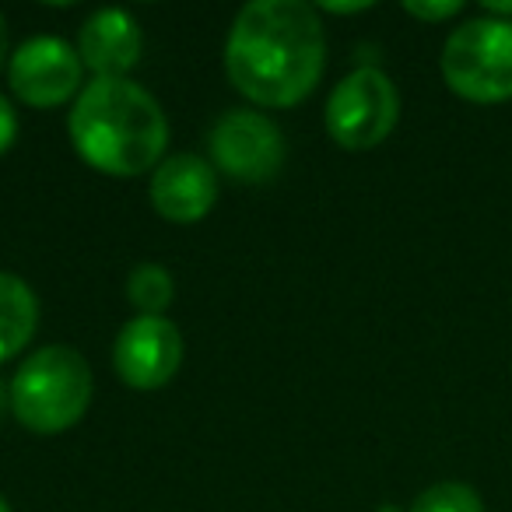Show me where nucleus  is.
I'll return each instance as SVG.
<instances>
[{
  "mask_svg": "<svg viewBox=\"0 0 512 512\" xmlns=\"http://www.w3.org/2000/svg\"><path fill=\"white\" fill-rule=\"evenodd\" d=\"M327 71L323 18L306 0H253L235 15L225 74L253 106L292 109L316 92Z\"/></svg>",
  "mask_w": 512,
  "mask_h": 512,
  "instance_id": "nucleus-1",
  "label": "nucleus"
},
{
  "mask_svg": "<svg viewBox=\"0 0 512 512\" xmlns=\"http://www.w3.org/2000/svg\"><path fill=\"white\" fill-rule=\"evenodd\" d=\"M81 162L113 179H134L165 162L169 120L158 99L130 78H95L67 116Z\"/></svg>",
  "mask_w": 512,
  "mask_h": 512,
  "instance_id": "nucleus-2",
  "label": "nucleus"
},
{
  "mask_svg": "<svg viewBox=\"0 0 512 512\" xmlns=\"http://www.w3.org/2000/svg\"><path fill=\"white\" fill-rule=\"evenodd\" d=\"M8 393L18 425L36 435H60L85 418L95 379L81 351L50 344L18 365Z\"/></svg>",
  "mask_w": 512,
  "mask_h": 512,
  "instance_id": "nucleus-3",
  "label": "nucleus"
},
{
  "mask_svg": "<svg viewBox=\"0 0 512 512\" xmlns=\"http://www.w3.org/2000/svg\"><path fill=\"white\" fill-rule=\"evenodd\" d=\"M442 81L474 106L512 99V22L477 15L449 32L439 57Z\"/></svg>",
  "mask_w": 512,
  "mask_h": 512,
  "instance_id": "nucleus-4",
  "label": "nucleus"
},
{
  "mask_svg": "<svg viewBox=\"0 0 512 512\" xmlns=\"http://www.w3.org/2000/svg\"><path fill=\"white\" fill-rule=\"evenodd\" d=\"M400 92L379 67H358L337 81L327 99V134L344 151H372L397 130Z\"/></svg>",
  "mask_w": 512,
  "mask_h": 512,
  "instance_id": "nucleus-5",
  "label": "nucleus"
},
{
  "mask_svg": "<svg viewBox=\"0 0 512 512\" xmlns=\"http://www.w3.org/2000/svg\"><path fill=\"white\" fill-rule=\"evenodd\" d=\"M211 165L214 172H225L239 183H267L278 176L285 162V137L278 123L267 120L264 113L249 109H232L214 123L211 137Z\"/></svg>",
  "mask_w": 512,
  "mask_h": 512,
  "instance_id": "nucleus-6",
  "label": "nucleus"
},
{
  "mask_svg": "<svg viewBox=\"0 0 512 512\" xmlns=\"http://www.w3.org/2000/svg\"><path fill=\"white\" fill-rule=\"evenodd\" d=\"M78 50L57 36H36L11 53L8 81L18 102L32 109H57L81 95Z\"/></svg>",
  "mask_w": 512,
  "mask_h": 512,
  "instance_id": "nucleus-7",
  "label": "nucleus"
},
{
  "mask_svg": "<svg viewBox=\"0 0 512 512\" xmlns=\"http://www.w3.org/2000/svg\"><path fill=\"white\" fill-rule=\"evenodd\" d=\"M183 365V334L165 316H134L113 344V369L130 390H162Z\"/></svg>",
  "mask_w": 512,
  "mask_h": 512,
  "instance_id": "nucleus-8",
  "label": "nucleus"
},
{
  "mask_svg": "<svg viewBox=\"0 0 512 512\" xmlns=\"http://www.w3.org/2000/svg\"><path fill=\"white\" fill-rule=\"evenodd\" d=\"M151 204L172 225H197L218 204V172L200 155H169L151 172Z\"/></svg>",
  "mask_w": 512,
  "mask_h": 512,
  "instance_id": "nucleus-9",
  "label": "nucleus"
},
{
  "mask_svg": "<svg viewBox=\"0 0 512 512\" xmlns=\"http://www.w3.org/2000/svg\"><path fill=\"white\" fill-rule=\"evenodd\" d=\"M144 50L141 25L120 8H102L81 25L78 57L95 78H127Z\"/></svg>",
  "mask_w": 512,
  "mask_h": 512,
  "instance_id": "nucleus-10",
  "label": "nucleus"
},
{
  "mask_svg": "<svg viewBox=\"0 0 512 512\" xmlns=\"http://www.w3.org/2000/svg\"><path fill=\"white\" fill-rule=\"evenodd\" d=\"M39 327V299L18 274L0 271V365L25 351Z\"/></svg>",
  "mask_w": 512,
  "mask_h": 512,
  "instance_id": "nucleus-11",
  "label": "nucleus"
},
{
  "mask_svg": "<svg viewBox=\"0 0 512 512\" xmlns=\"http://www.w3.org/2000/svg\"><path fill=\"white\" fill-rule=\"evenodd\" d=\"M172 295H176V281L165 267L141 264L130 271L127 299L137 309V316H162L172 306Z\"/></svg>",
  "mask_w": 512,
  "mask_h": 512,
  "instance_id": "nucleus-12",
  "label": "nucleus"
},
{
  "mask_svg": "<svg viewBox=\"0 0 512 512\" xmlns=\"http://www.w3.org/2000/svg\"><path fill=\"white\" fill-rule=\"evenodd\" d=\"M411 512H484V498L463 481H439L414 498Z\"/></svg>",
  "mask_w": 512,
  "mask_h": 512,
  "instance_id": "nucleus-13",
  "label": "nucleus"
},
{
  "mask_svg": "<svg viewBox=\"0 0 512 512\" xmlns=\"http://www.w3.org/2000/svg\"><path fill=\"white\" fill-rule=\"evenodd\" d=\"M404 11L418 22H428V25H439V22H449V18L463 15V4L460 0H442V4H425V0H407Z\"/></svg>",
  "mask_w": 512,
  "mask_h": 512,
  "instance_id": "nucleus-14",
  "label": "nucleus"
},
{
  "mask_svg": "<svg viewBox=\"0 0 512 512\" xmlns=\"http://www.w3.org/2000/svg\"><path fill=\"white\" fill-rule=\"evenodd\" d=\"M18 141V113L4 95H0V155H8Z\"/></svg>",
  "mask_w": 512,
  "mask_h": 512,
  "instance_id": "nucleus-15",
  "label": "nucleus"
},
{
  "mask_svg": "<svg viewBox=\"0 0 512 512\" xmlns=\"http://www.w3.org/2000/svg\"><path fill=\"white\" fill-rule=\"evenodd\" d=\"M372 4H334V0H327V4H320L316 11H327V15H362V11H369Z\"/></svg>",
  "mask_w": 512,
  "mask_h": 512,
  "instance_id": "nucleus-16",
  "label": "nucleus"
},
{
  "mask_svg": "<svg viewBox=\"0 0 512 512\" xmlns=\"http://www.w3.org/2000/svg\"><path fill=\"white\" fill-rule=\"evenodd\" d=\"M481 15L488 18H502V22H512V4H495V0H484Z\"/></svg>",
  "mask_w": 512,
  "mask_h": 512,
  "instance_id": "nucleus-17",
  "label": "nucleus"
},
{
  "mask_svg": "<svg viewBox=\"0 0 512 512\" xmlns=\"http://www.w3.org/2000/svg\"><path fill=\"white\" fill-rule=\"evenodd\" d=\"M4 60H8V22L0 15V67H4Z\"/></svg>",
  "mask_w": 512,
  "mask_h": 512,
  "instance_id": "nucleus-18",
  "label": "nucleus"
},
{
  "mask_svg": "<svg viewBox=\"0 0 512 512\" xmlns=\"http://www.w3.org/2000/svg\"><path fill=\"white\" fill-rule=\"evenodd\" d=\"M0 512H11V505H8V498L0 495Z\"/></svg>",
  "mask_w": 512,
  "mask_h": 512,
  "instance_id": "nucleus-19",
  "label": "nucleus"
}]
</instances>
